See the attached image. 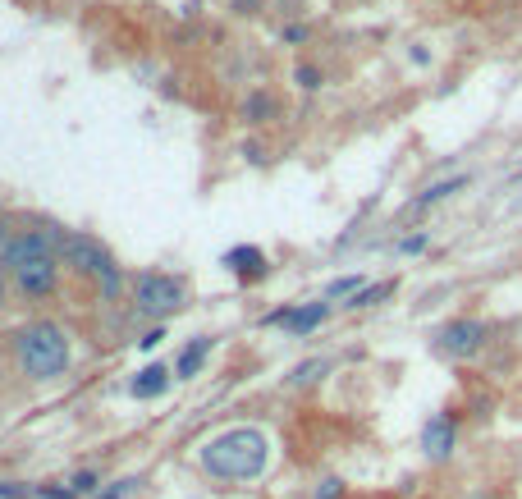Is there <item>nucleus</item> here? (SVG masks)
Instances as JSON below:
<instances>
[{"label":"nucleus","mask_w":522,"mask_h":499,"mask_svg":"<svg viewBox=\"0 0 522 499\" xmlns=\"http://www.w3.org/2000/svg\"><path fill=\"white\" fill-rule=\"evenodd\" d=\"M10 239H14V234H10V225H5V216H0V248H5Z\"/></svg>","instance_id":"26"},{"label":"nucleus","mask_w":522,"mask_h":499,"mask_svg":"<svg viewBox=\"0 0 522 499\" xmlns=\"http://www.w3.org/2000/svg\"><path fill=\"white\" fill-rule=\"evenodd\" d=\"M138 486H142L138 477H124V481H115V486H110V490H101V499H129Z\"/></svg>","instance_id":"18"},{"label":"nucleus","mask_w":522,"mask_h":499,"mask_svg":"<svg viewBox=\"0 0 522 499\" xmlns=\"http://www.w3.org/2000/svg\"><path fill=\"white\" fill-rule=\"evenodd\" d=\"M390 293H394V280L367 284V289H362V293H353V298H348V307H376V303H381V298H390Z\"/></svg>","instance_id":"15"},{"label":"nucleus","mask_w":522,"mask_h":499,"mask_svg":"<svg viewBox=\"0 0 522 499\" xmlns=\"http://www.w3.org/2000/svg\"><path fill=\"white\" fill-rule=\"evenodd\" d=\"M458 188H468V174H454V179H440V184H431L422 197L413 202V211H426V207H435V202H445V197H454Z\"/></svg>","instance_id":"13"},{"label":"nucleus","mask_w":522,"mask_h":499,"mask_svg":"<svg viewBox=\"0 0 522 499\" xmlns=\"http://www.w3.org/2000/svg\"><path fill=\"white\" fill-rule=\"evenodd\" d=\"M316 371H326V362H303V367H298L289 380H294V385H307V380H312Z\"/></svg>","instance_id":"19"},{"label":"nucleus","mask_w":522,"mask_h":499,"mask_svg":"<svg viewBox=\"0 0 522 499\" xmlns=\"http://www.w3.org/2000/svg\"><path fill=\"white\" fill-rule=\"evenodd\" d=\"M161 339H165V330H147V335H142L138 344H142V348H156V344H161Z\"/></svg>","instance_id":"23"},{"label":"nucleus","mask_w":522,"mask_h":499,"mask_svg":"<svg viewBox=\"0 0 522 499\" xmlns=\"http://www.w3.org/2000/svg\"><path fill=\"white\" fill-rule=\"evenodd\" d=\"M202 467L220 481L261 477V467H266V435L252 431V426H234V431L216 435V440L202 449Z\"/></svg>","instance_id":"1"},{"label":"nucleus","mask_w":522,"mask_h":499,"mask_svg":"<svg viewBox=\"0 0 522 499\" xmlns=\"http://www.w3.org/2000/svg\"><path fill=\"white\" fill-rule=\"evenodd\" d=\"M165 385H170V371L152 362V367H142L138 376L129 380V394L133 399H156V394H165Z\"/></svg>","instance_id":"11"},{"label":"nucleus","mask_w":522,"mask_h":499,"mask_svg":"<svg viewBox=\"0 0 522 499\" xmlns=\"http://www.w3.org/2000/svg\"><path fill=\"white\" fill-rule=\"evenodd\" d=\"M303 37H307V28H303V23H294V28H284V42H303Z\"/></svg>","instance_id":"24"},{"label":"nucleus","mask_w":522,"mask_h":499,"mask_svg":"<svg viewBox=\"0 0 522 499\" xmlns=\"http://www.w3.org/2000/svg\"><path fill=\"white\" fill-rule=\"evenodd\" d=\"M69 490H74V495H87V490H97V472H78L74 486H69Z\"/></svg>","instance_id":"20"},{"label":"nucleus","mask_w":522,"mask_h":499,"mask_svg":"<svg viewBox=\"0 0 522 499\" xmlns=\"http://www.w3.org/2000/svg\"><path fill=\"white\" fill-rule=\"evenodd\" d=\"M339 495V481H326V486L316 490V499H335Z\"/></svg>","instance_id":"25"},{"label":"nucleus","mask_w":522,"mask_h":499,"mask_svg":"<svg viewBox=\"0 0 522 499\" xmlns=\"http://www.w3.org/2000/svg\"><path fill=\"white\" fill-rule=\"evenodd\" d=\"M326 316H330V303L316 298V303H307V307H275V312L266 316V326H284V330H294V335H307V330H316Z\"/></svg>","instance_id":"8"},{"label":"nucleus","mask_w":522,"mask_h":499,"mask_svg":"<svg viewBox=\"0 0 522 499\" xmlns=\"http://www.w3.org/2000/svg\"><path fill=\"white\" fill-rule=\"evenodd\" d=\"M454 417H431V422H426V431H422V449H426V458H431V463H445L449 454H454Z\"/></svg>","instance_id":"9"},{"label":"nucleus","mask_w":522,"mask_h":499,"mask_svg":"<svg viewBox=\"0 0 522 499\" xmlns=\"http://www.w3.org/2000/svg\"><path fill=\"white\" fill-rule=\"evenodd\" d=\"M435 344H440V353H449V358H472L481 344H486V326L481 321H449L440 335H435Z\"/></svg>","instance_id":"6"},{"label":"nucleus","mask_w":522,"mask_h":499,"mask_svg":"<svg viewBox=\"0 0 522 499\" xmlns=\"http://www.w3.org/2000/svg\"><path fill=\"white\" fill-rule=\"evenodd\" d=\"M0 307H5V275H0Z\"/></svg>","instance_id":"28"},{"label":"nucleus","mask_w":522,"mask_h":499,"mask_svg":"<svg viewBox=\"0 0 522 499\" xmlns=\"http://www.w3.org/2000/svg\"><path fill=\"white\" fill-rule=\"evenodd\" d=\"M275 115V97L271 92H248V101H243V120L248 124H266Z\"/></svg>","instance_id":"14"},{"label":"nucleus","mask_w":522,"mask_h":499,"mask_svg":"<svg viewBox=\"0 0 522 499\" xmlns=\"http://www.w3.org/2000/svg\"><path fill=\"white\" fill-rule=\"evenodd\" d=\"M252 5H257V0H234V10H239V14H248Z\"/></svg>","instance_id":"27"},{"label":"nucleus","mask_w":522,"mask_h":499,"mask_svg":"<svg viewBox=\"0 0 522 499\" xmlns=\"http://www.w3.org/2000/svg\"><path fill=\"white\" fill-rule=\"evenodd\" d=\"M294 78H298V87H303V92H316V87H321V69H316V65H298Z\"/></svg>","instance_id":"17"},{"label":"nucleus","mask_w":522,"mask_h":499,"mask_svg":"<svg viewBox=\"0 0 522 499\" xmlns=\"http://www.w3.org/2000/svg\"><path fill=\"white\" fill-rule=\"evenodd\" d=\"M14 358L28 376L51 380L69 367V335L51 321H33V326L14 330Z\"/></svg>","instance_id":"2"},{"label":"nucleus","mask_w":522,"mask_h":499,"mask_svg":"<svg viewBox=\"0 0 522 499\" xmlns=\"http://www.w3.org/2000/svg\"><path fill=\"white\" fill-rule=\"evenodd\" d=\"M28 495H37V490H23V486H14V481H0V499H28Z\"/></svg>","instance_id":"21"},{"label":"nucleus","mask_w":522,"mask_h":499,"mask_svg":"<svg viewBox=\"0 0 522 499\" xmlns=\"http://www.w3.org/2000/svg\"><path fill=\"white\" fill-rule=\"evenodd\" d=\"M60 261L74 266L78 275L101 280V293H106V298H120V289H124L120 266H115V257H110V248L101 239H92V234H60Z\"/></svg>","instance_id":"3"},{"label":"nucleus","mask_w":522,"mask_h":499,"mask_svg":"<svg viewBox=\"0 0 522 499\" xmlns=\"http://www.w3.org/2000/svg\"><path fill=\"white\" fill-rule=\"evenodd\" d=\"M477 499H481V495H477Z\"/></svg>","instance_id":"29"},{"label":"nucleus","mask_w":522,"mask_h":499,"mask_svg":"<svg viewBox=\"0 0 522 499\" xmlns=\"http://www.w3.org/2000/svg\"><path fill=\"white\" fill-rule=\"evenodd\" d=\"M367 284H362V275H344V280H335L326 289V303H335V298H353V293H362Z\"/></svg>","instance_id":"16"},{"label":"nucleus","mask_w":522,"mask_h":499,"mask_svg":"<svg viewBox=\"0 0 522 499\" xmlns=\"http://www.w3.org/2000/svg\"><path fill=\"white\" fill-rule=\"evenodd\" d=\"M422 248H426V234H413V239L399 243V252H422Z\"/></svg>","instance_id":"22"},{"label":"nucleus","mask_w":522,"mask_h":499,"mask_svg":"<svg viewBox=\"0 0 522 499\" xmlns=\"http://www.w3.org/2000/svg\"><path fill=\"white\" fill-rule=\"evenodd\" d=\"M184 284L174 280V275H161V271H147L133 280V307H138L142 316H156V321H165V316H174L179 307H184Z\"/></svg>","instance_id":"4"},{"label":"nucleus","mask_w":522,"mask_h":499,"mask_svg":"<svg viewBox=\"0 0 522 499\" xmlns=\"http://www.w3.org/2000/svg\"><path fill=\"white\" fill-rule=\"evenodd\" d=\"M225 266L239 275V280H261V275H266V252L252 248V243H239V248L225 252Z\"/></svg>","instance_id":"10"},{"label":"nucleus","mask_w":522,"mask_h":499,"mask_svg":"<svg viewBox=\"0 0 522 499\" xmlns=\"http://www.w3.org/2000/svg\"><path fill=\"white\" fill-rule=\"evenodd\" d=\"M14 284H19V293H28V298H46V293H55V284H60V252L19 266V271H14Z\"/></svg>","instance_id":"7"},{"label":"nucleus","mask_w":522,"mask_h":499,"mask_svg":"<svg viewBox=\"0 0 522 499\" xmlns=\"http://www.w3.org/2000/svg\"><path fill=\"white\" fill-rule=\"evenodd\" d=\"M60 252V234H42V229H23V234H14L5 248H0V266H10V271H19V266H28V261L37 257H55Z\"/></svg>","instance_id":"5"},{"label":"nucleus","mask_w":522,"mask_h":499,"mask_svg":"<svg viewBox=\"0 0 522 499\" xmlns=\"http://www.w3.org/2000/svg\"><path fill=\"white\" fill-rule=\"evenodd\" d=\"M207 353H211V339H207V335H197L193 344H188L184 353H179V362H174V376H179V380L197 376V371H202V362H207Z\"/></svg>","instance_id":"12"}]
</instances>
